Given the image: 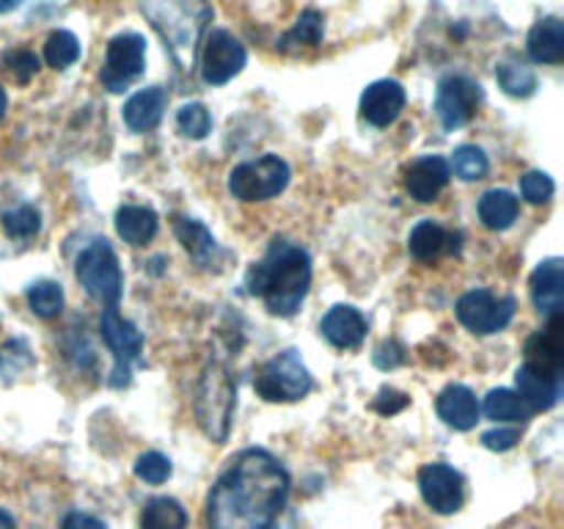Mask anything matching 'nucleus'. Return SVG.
<instances>
[{"label": "nucleus", "mask_w": 564, "mask_h": 529, "mask_svg": "<svg viewBox=\"0 0 564 529\" xmlns=\"http://www.w3.org/2000/svg\"><path fill=\"white\" fill-rule=\"evenodd\" d=\"M290 176L292 171L286 160H281L279 154H262L231 169L229 191L240 202H268L286 191Z\"/></svg>", "instance_id": "8"}, {"label": "nucleus", "mask_w": 564, "mask_h": 529, "mask_svg": "<svg viewBox=\"0 0 564 529\" xmlns=\"http://www.w3.org/2000/svg\"><path fill=\"white\" fill-rule=\"evenodd\" d=\"M402 361H405V347H402L400 342L389 339L375 350V364H378L380 369H394L400 367Z\"/></svg>", "instance_id": "41"}, {"label": "nucleus", "mask_w": 564, "mask_h": 529, "mask_svg": "<svg viewBox=\"0 0 564 529\" xmlns=\"http://www.w3.org/2000/svg\"><path fill=\"white\" fill-rule=\"evenodd\" d=\"M527 50L534 64H562L564 61V28L560 17H543L529 31Z\"/></svg>", "instance_id": "23"}, {"label": "nucleus", "mask_w": 564, "mask_h": 529, "mask_svg": "<svg viewBox=\"0 0 564 529\" xmlns=\"http://www.w3.org/2000/svg\"><path fill=\"white\" fill-rule=\"evenodd\" d=\"M237 411V380L224 358H213L204 367L196 389V422L207 439L224 444L231 433Z\"/></svg>", "instance_id": "4"}, {"label": "nucleus", "mask_w": 564, "mask_h": 529, "mask_svg": "<svg viewBox=\"0 0 564 529\" xmlns=\"http://www.w3.org/2000/svg\"><path fill=\"white\" fill-rule=\"evenodd\" d=\"M408 251L419 262H438L441 257H452L460 251V235L427 218L413 226L411 237H408Z\"/></svg>", "instance_id": "17"}, {"label": "nucleus", "mask_w": 564, "mask_h": 529, "mask_svg": "<svg viewBox=\"0 0 564 529\" xmlns=\"http://www.w3.org/2000/svg\"><path fill=\"white\" fill-rule=\"evenodd\" d=\"M367 317L356 306H334L319 323V334L339 350H352L367 339Z\"/></svg>", "instance_id": "18"}, {"label": "nucleus", "mask_w": 564, "mask_h": 529, "mask_svg": "<svg viewBox=\"0 0 564 529\" xmlns=\"http://www.w3.org/2000/svg\"><path fill=\"white\" fill-rule=\"evenodd\" d=\"M147 69V39L141 33H119L105 47L99 80L110 94H121Z\"/></svg>", "instance_id": "10"}, {"label": "nucleus", "mask_w": 564, "mask_h": 529, "mask_svg": "<svg viewBox=\"0 0 564 529\" xmlns=\"http://www.w3.org/2000/svg\"><path fill=\"white\" fill-rule=\"evenodd\" d=\"M523 367H529L532 373L543 375V378L556 380L560 384L564 373V323L560 317H549V323L538 331V334L529 336L527 342V361Z\"/></svg>", "instance_id": "14"}, {"label": "nucleus", "mask_w": 564, "mask_h": 529, "mask_svg": "<svg viewBox=\"0 0 564 529\" xmlns=\"http://www.w3.org/2000/svg\"><path fill=\"white\" fill-rule=\"evenodd\" d=\"M165 108H169V94H165V88L149 86L127 99L124 108H121V119H124V125L132 132H149L160 125Z\"/></svg>", "instance_id": "19"}, {"label": "nucleus", "mask_w": 564, "mask_h": 529, "mask_svg": "<svg viewBox=\"0 0 564 529\" xmlns=\"http://www.w3.org/2000/svg\"><path fill=\"white\" fill-rule=\"evenodd\" d=\"M482 105V86L468 75H446L435 91V114L444 130H460L477 116Z\"/></svg>", "instance_id": "12"}, {"label": "nucleus", "mask_w": 564, "mask_h": 529, "mask_svg": "<svg viewBox=\"0 0 564 529\" xmlns=\"http://www.w3.org/2000/svg\"><path fill=\"white\" fill-rule=\"evenodd\" d=\"M449 169L455 171L460 180L477 182V180H482L485 174H488L490 163H488V154H485L482 149L474 147V143H466V147L455 149Z\"/></svg>", "instance_id": "34"}, {"label": "nucleus", "mask_w": 564, "mask_h": 529, "mask_svg": "<svg viewBox=\"0 0 564 529\" xmlns=\"http://www.w3.org/2000/svg\"><path fill=\"white\" fill-rule=\"evenodd\" d=\"M408 94L405 86L397 80H375L364 88L361 94V119L369 121L372 127H391L400 114L405 110Z\"/></svg>", "instance_id": "15"}, {"label": "nucleus", "mask_w": 564, "mask_h": 529, "mask_svg": "<svg viewBox=\"0 0 564 529\" xmlns=\"http://www.w3.org/2000/svg\"><path fill=\"white\" fill-rule=\"evenodd\" d=\"M141 11L149 25L163 36L174 64L180 69H191L198 44L213 22V6L207 0H141Z\"/></svg>", "instance_id": "3"}, {"label": "nucleus", "mask_w": 564, "mask_h": 529, "mask_svg": "<svg viewBox=\"0 0 564 529\" xmlns=\"http://www.w3.org/2000/svg\"><path fill=\"white\" fill-rule=\"evenodd\" d=\"M158 213L152 207H147V204H124L116 213V231H119L121 240L135 248L152 242L154 235H158Z\"/></svg>", "instance_id": "24"}, {"label": "nucleus", "mask_w": 564, "mask_h": 529, "mask_svg": "<svg viewBox=\"0 0 564 529\" xmlns=\"http://www.w3.org/2000/svg\"><path fill=\"white\" fill-rule=\"evenodd\" d=\"M77 58H80V39L75 33L64 31V28L50 33L47 42H44V61H47V66H53V69H69Z\"/></svg>", "instance_id": "31"}, {"label": "nucleus", "mask_w": 564, "mask_h": 529, "mask_svg": "<svg viewBox=\"0 0 564 529\" xmlns=\"http://www.w3.org/2000/svg\"><path fill=\"white\" fill-rule=\"evenodd\" d=\"M0 66H3L6 75L14 77V83H20V86H28V83L36 77V72L42 69V61H39V55L33 53V50L11 47V50H6L3 55H0Z\"/></svg>", "instance_id": "33"}, {"label": "nucleus", "mask_w": 564, "mask_h": 529, "mask_svg": "<svg viewBox=\"0 0 564 529\" xmlns=\"http://www.w3.org/2000/svg\"><path fill=\"white\" fill-rule=\"evenodd\" d=\"M253 389L268 402H297L314 389V380L301 353L295 347H286L259 364L253 375Z\"/></svg>", "instance_id": "6"}, {"label": "nucleus", "mask_w": 564, "mask_h": 529, "mask_svg": "<svg viewBox=\"0 0 564 529\" xmlns=\"http://www.w3.org/2000/svg\"><path fill=\"white\" fill-rule=\"evenodd\" d=\"M290 499V472L268 450L248 446L218 474L207 496V529H275Z\"/></svg>", "instance_id": "1"}, {"label": "nucleus", "mask_w": 564, "mask_h": 529, "mask_svg": "<svg viewBox=\"0 0 564 529\" xmlns=\"http://www.w3.org/2000/svg\"><path fill=\"white\" fill-rule=\"evenodd\" d=\"M6 108H9V97H6V88L0 86V121H3V116H6Z\"/></svg>", "instance_id": "45"}, {"label": "nucleus", "mask_w": 564, "mask_h": 529, "mask_svg": "<svg viewBox=\"0 0 564 529\" xmlns=\"http://www.w3.org/2000/svg\"><path fill=\"white\" fill-rule=\"evenodd\" d=\"M99 334L108 350L113 353V369H110L108 384L113 389H124L132 380V367L141 361L143 334L132 320L121 317L119 306H108L99 314Z\"/></svg>", "instance_id": "7"}, {"label": "nucleus", "mask_w": 564, "mask_h": 529, "mask_svg": "<svg viewBox=\"0 0 564 529\" xmlns=\"http://www.w3.org/2000/svg\"><path fill=\"white\" fill-rule=\"evenodd\" d=\"M438 408V417L444 419V424H449L452 430H474L479 422V402L474 397V391L463 384H449L435 400Z\"/></svg>", "instance_id": "20"}, {"label": "nucleus", "mask_w": 564, "mask_h": 529, "mask_svg": "<svg viewBox=\"0 0 564 529\" xmlns=\"http://www.w3.org/2000/svg\"><path fill=\"white\" fill-rule=\"evenodd\" d=\"M516 298L512 295H494L490 290H471L457 301L455 312L457 320L466 325L471 334L490 336L505 331L516 317Z\"/></svg>", "instance_id": "11"}, {"label": "nucleus", "mask_w": 564, "mask_h": 529, "mask_svg": "<svg viewBox=\"0 0 564 529\" xmlns=\"http://www.w3.org/2000/svg\"><path fill=\"white\" fill-rule=\"evenodd\" d=\"M529 287H532V301L538 306L540 314L545 317H560L562 314V259L551 257L545 262H540L534 268L532 279H529Z\"/></svg>", "instance_id": "21"}, {"label": "nucleus", "mask_w": 564, "mask_h": 529, "mask_svg": "<svg viewBox=\"0 0 564 529\" xmlns=\"http://www.w3.org/2000/svg\"><path fill=\"white\" fill-rule=\"evenodd\" d=\"M174 235H176V240L182 242V248H185V251L196 259V264H202V268L220 264L224 251H220L218 240H215L213 231H209L202 220L182 218L180 215V218L174 220Z\"/></svg>", "instance_id": "22"}, {"label": "nucleus", "mask_w": 564, "mask_h": 529, "mask_svg": "<svg viewBox=\"0 0 564 529\" xmlns=\"http://www.w3.org/2000/svg\"><path fill=\"white\" fill-rule=\"evenodd\" d=\"M187 512L171 496H154L141 510V529H185Z\"/></svg>", "instance_id": "29"}, {"label": "nucleus", "mask_w": 564, "mask_h": 529, "mask_svg": "<svg viewBox=\"0 0 564 529\" xmlns=\"http://www.w3.org/2000/svg\"><path fill=\"white\" fill-rule=\"evenodd\" d=\"M449 160H444L441 154H424V158L413 160L405 169V191L419 204L435 202L444 193V187L449 185Z\"/></svg>", "instance_id": "16"}, {"label": "nucleus", "mask_w": 564, "mask_h": 529, "mask_svg": "<svg viewBox=\"0 0 564 529\" xmlns=\"http://www.w3.org/2000/svg\"><path fill=\"white\" fill-rule=\"evenodd\" d=\"M28 306H31V312L42 320L58 317V314L64 312V290H61V284H55V281H36V284H31V290H28Z\"/></svg>", "instance_id": "32"}, {"label": "nucleus", "mask_w": 564, "mask_h": 529, "mask_svg": "<svg viewBox=\"0 0 564 529\" xmlns=\"http://www.w3.org/2000/svg\"><path fill=\"white\" fill-rule=\"evenodd\" d=\"M323 36H325L323 11L306 9L301 17H297L295 25L281 36L279 50H284V53H297V50L303 47H317V44H323Z\"/></svg>", "instance_id": "27"}, {"label": "nucleus", "mask_w": 564, "mask_h": 529, "mask_svg": "<svg viewBox=\"0 0 564 529\" xmlns=\"http://www.w3.org/2000/svg\"><path fill=\"white\" fill-rule=\"evenodd\" d=\"M0 529H17V521L11 518V512L0 510Z\"/></svg>", "instance_id": "43"}, {"label": "nucleus", "mask_w": 564, "mask_h": 529, "mask_svg": "<svg viewBox=\"0 0 564 529\" xmlns=\"http://www.w3.org/2000/svg\"><path fill=\"white\" fill-rule=\"evenodd\" d=\"M246 44L235 33L224 31V28H213L204 33L202 44H198V72L207 86H224V83L235 80L246 69Z\"/></svg>", "instance_id": "9"}, {"label": "nucleus", "mask_w": 564, "mask_h": 529, "mask_svg": "<svg viewBox=\"0 0 564 529\" xmlns=\"http://www.w3.org/2000/svg\"><path fill=\"white\" fill-rule=\"evenodd\" d=\"M521 441V430L518 428H494L482 433V444L494 452H507Z\"/></svg>", "instance_id": "39"}, {"label": "nucleus", "mask_w": 564, "mask_h": 529, "mask_svg": "<svg viewBox=\"0 0 564 529\" xmlns=\"http://www.w3.org/2000/svg\"><path fill=\"white\" fill-rule=\"evenodd\" d=\"M75 276L86 295L97 301L99 306H119L124 295V273H121L119 257L108 240H94L91 246L83 248L77 257Z\"/></svg>", "instance_id": "5"}, {"label": "nucleus", "mask_w": 564, "mask_h": 529, "mask_svg": "<svg viewBox=\"0 0 564 529\" xmlns=\"http://www.w3.org/2000/svg\"><path fill=\"white\" fill-rule=\"evenodd\" d=\"M479 220L488 226L490 231H505L510 229L518 220V213H521V204L505 187H494V191L482 193L479 198Z\"/></svg>", "instance_id": "26"}, {"label": "nucleus", "mask_w": 564, "mask_h": 529, "mask_svg": "<svg viewBox=\"0 0 564 529\" xmlns=\"http://www.w3.org/2000/svg\"><path fill=\"white\" fill-rule=\"evenodd\" d=\"M556 185L545 171H529L521 180V193L529 204H549L554 196Z\"/></svg>", "instance_id": "38"}, {"label": "nucleus", "mask_w": 564, "mask_h": 529, "mask_svg": "<svg viewBox=\"0 0 564 529\" xmlns=\"http://www.w3.org/2000/svg\"><path fill=\"white\" fill-rule=\"evenodd\" d=\"M496 80H499L501 91L518 99L532 97L534 88H538V75H534L532 66H529L527 61L518 58V55L499 61V66H496Z\"/></svg>", "instance_id": "28"}, {"label": "nucleus", "mask_w": 564, "mask_h": 529, "mask_svg": "<svg viewBox=\"0 0 564 529\" xmlns=\"http://www.w3.org/2000/svg\"><path fill=\"white\" fill-rule=\"evenodd\" d=\"M174 466L163 452H143L135 461V477L147 485H163L171 477Z\"/></svg>", "instance_id": "37"}, {"label": "nucleus", "mask_w": 564, "mask_h": 529, "mask_svg": "<svg viewBox=\"0 0 564 529\" xmlns=\"http://www.w3.org/2000/svg\"><path fill=\"white\" fill-rule=\"evenodd\" d=\"M61 529H105V523L99 518L88 516V512H69L61 523Z\"/></svg>", "instance_id": "42"}, {"label": "nucleus", "mask_w": 564, "mask_h": 529, "mask_svg": "<svg viewBox=\"0 0 564 529\" xmlns=\"http://www.w3.org/2000/svg\"><path fill=\"white\" fill-rule=\"evenodd\" d=\"M408 402H411V397L402 395V391L380 389V395L375 397L372 408L378 413H383V417H394V413H400L402 408H408Z\"/></svg>", "instance_id": "40"}, {"label": "nucleus", "mask_w": 564, "mask_h": 529, "mask_svg": "<svg viewBox=\"0 0 564 529\" xmlns=\"http://www.w3.org/2000/svg\"><path fill=\"white\" fill-rule=\"evenodd\" d=\"M485 413L494 422H527L532 417L527 402L512 389H494L485 397Z\"/></svg>", "instance_id": "30"}, {"label": "nucleus", "mask_w": 564, "mask_h": 529, "mask_svg": "<svg viewBox=\"0 0 564 529\" xmlns=\"http://www.w3.org/2000/svg\"><path fill=\"white\" fill-rule=\"evenodd\" d=\"M419 490H422L430 510L441 512V516H452L466 501V479L449 463H427V466H422Z\"/></svg>", "instance_id": "13"}, {"label": "nucleus", "mask_w": 564, "mask_h": 529, "mask_svg": "<svg viewBox=\"0 0 564 529\" xmlns=\"http://www.w3.org/2000/svg\"><path fill=\"white\" fill-rule=\"evenodd\" d=\"M516 386H518L516 395L527 402L529 411H551V408L560 402V395H562L556 380L543 378V375L532 373L529 367H518Z\"/></svg>", "instance_id": "25"}, {"label": "nucleus", "mask_w": 564, "mask_h": 529, "mask_svg": "<svg viewBox=\"0 0 564 529\" xmlns=\"http://www.w3.org/2000/svg\"><path fill=\"white\" fill-rule=\"evenodd\" d=\"M3 229L9 237L28 240V237H36L39 229H42V215L33 204H20V207L9 209L3 215Z\"/></svg>", "instance_id": "36"}, {"label": "nucleus", "mask_w": 564, "mask_h": 529, "mask_svg": "<svg viewBox=\"0 0 564 529\" xmlns=\"http://www.w3.org/2000/svg\"><path fill=\"white\" fill-rule=\"evenodd\" d=\"M22 0H0V14H9V11L20 9Z\"/></svg>", "instance_id": "44"}, {"label": "nucleus", "mask_w": 564, "mask_h": 529, "mask_svg": "<svg viewBox=\"0 0 564 529\" xmlns=\"http://www.w3.org/2000/svg\"><path fill=\"white\" fill-rule=\"evenodd\" d=\"M176 127H180V132L185 138L202 141V138H207L209 130H213V116H209L204 102H187L176 110Z\"/></svg>", "instance_id": "35"}, {"label": "nucleus", "mask_w": 564, "mask_h": 529, "mask_svg": "<svg viewBox=\"0 0 564 529\" xmlns=\"http://www.w3.org/2000/svg\"><path fill=\"white\" fill-rule=\"evenodd\" d=\"M246 287L253 298H262L270 314L292 317L312 287V259L306 248L286 237H273L262 262L248 270Z\"/></svg>", "instance_id": "2"}]
</instances>
